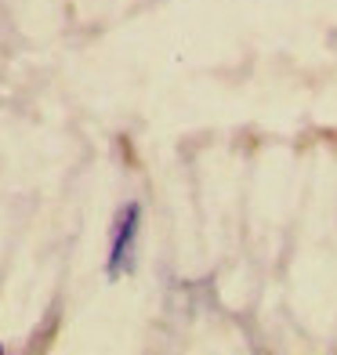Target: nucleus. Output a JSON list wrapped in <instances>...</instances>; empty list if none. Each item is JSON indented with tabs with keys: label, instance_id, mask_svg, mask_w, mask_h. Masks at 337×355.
Instances as JSON below:
<instances>
[{
	"label": "nucleus",
	"instance_id": "1",
	"mask_svg": "<svg viewBox=\"0 0 337 355\" xmlns=\"http://www.w3.org/2000/svg\"><path fill=\"white\" fill-rule=\"evenodd\" d=\"M138 218L141 207L138 203H123L116 211V221H112V236H109V257H105V272L112 279L123 276L131 268L135 257V239H138Z\"/></svg>",
	"mask_w": 337,
	"mask_h": 355
},
{
	"label": "nucleus",
	"instance_id": "2",
	"mask_svg": "<svg viewBox=\"0 0 337 355\" xmlns=\"http://www.w3.org/2000/svg\"><path fill=\"white\" fill-rule=\"evenodd\" d=\"M0 352H4V348H0Z\"/></svg>",
	"mask_w": 337,
	"mask_h": 355
}]
</instances>
